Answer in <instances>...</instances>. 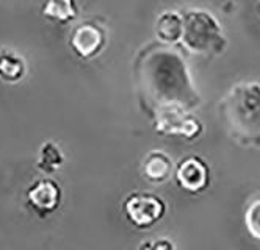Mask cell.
Masks as SVG:
<instances>
[{
    "mask_svg": "<svg viewBox=\"0 0 260 250\" xmlns=\"http://www.w3.org/2000/svg\"><path fill=\"white\" fill-rule=\"evenodd\" d=\"M176 180L182 189L196 194V192H201L209 186L210 167L201 157L190 155L177 164Z\"/></svg>",
    "mask_w": 260,
    "mask_h": 250,
    "instance_id": "cell-4",
    "label": "cell"
},
{
    "mask_svg": "<svg viewBox=\"0 0 260 250\" xmlns=\"http://www.w3.org/2000/svg\"><path fill=\"white\" fill-rule=\"evenodd\" d=\"M183 47L193 53L222 52L224 36L216 19L204 10H190L183 13Z\"/></svg>",
    "mask_w": 260,
    "mask_h": 250,
    "instance_id": "cell-2",
    "label": "cell"
},
{
    "mask_svg": "<svg viewBox=\"0 0 260 250\" xmlns=\"http://www.w3.org/2000/svg\"><path fill=\"white\" fill-rule=\"evenodd\" d=\"M155 33L165 43H177L183 34V16L177 11H165L155 22Z\"/></svg>",
    "mask_w": 260,
    "mask_h": 250,
    "instance_id": "cell-9",
    "label": "cell"
},
{
    "mask_svg": "<svg viewBox=\"0 0 260 250\" xmlns=\"http://www.w3.org/2000/svg\"><path fill=\"white\" fill-rule=\"evenodd\" d=\"M43 13L57 22H68L77 16V5L71 0H50L43 7Z\"/></svg>",
    "mask_w": 260,
    "mask_h": 250,
    "instance_id": "cell-11",
    "label": "cell"
},
{
    "mask_svg": "<svg viewBox=\"0 0 260 250\" xmlns=\"http://www.w3.org/2000/svg\"><path fill=\"white\" fill-rule=\"evenodd\" d=\"M138 250H176V245L168 238H160L157 241H144V242H141Z\"/></svg>",
    "mask_w": 260,
    "mask_h": 250,
    "instance_id": "cell-14",
    "label": "cell"
},
{
    "mask_svg": "<svg viewBox=\"0 0 260 250\" xmlns=\"http://www.w3.org/2000/svg\"><path fill=\"white\" fill-rule=\"evenodd\" d=\"M122 209L127 221L138 228L155 225L166 213V203L152 192H132L122 202Z\"/></svg>",
    "mask_w": 260,
    "mask_h": 250,
    "instance_id": "cell-3",
    "label": "cell"
},
{
    "mask_svg": "<svg viewBox=\"0 0 260 250\" xmlns=\"http://www.w3.org/2000/svg\"><path fill=\"white\" fill-rule=\"evenodd\" d=\"M63 163V155L60 149L55 146L53 142H47L43 146L41 149V161H40V167L46 172H52L55 169H58Z\"/></svg>",
    "mask_w": 260,
    "mask_h": 250,
    "instance_id": "cell-12",
    "label": "cell"
},
{
    "mask_svg": "<svg viewBox=\"0 0 260 250\" xmlns=\"http://www.w3.org/2000/svg\"><path fill=\"white\" fill-rule=\"evenodd\" d=\"M258 10H260V5H258Z\"/></svg>",
    "mask_w": 260,
    "mask_h": 250,
    "instance_id": "cell-15",
    "label": "cell"
},
{
    "mask_svg": "<svg viewBox=\"0 0 260 250\" xmlns=\"http://www.w3.org/2000/svg\"><path fill=\"white\" fill-rule=\"evenodd\" d=\"M232 136L245 146L260 147V83H238L219 103Z\"/></svg>",
    "mask_w": 260,
    "mask_h": 250,
    "instance_id": "cell-1",
    "label": "cell"
},
{
    "mask_svg": "<svg viewBox=\"0 0 260 250\" xmlns=\"http://www.w3.org/2000/svg\"><path fill=\"white\" fill-rule=\"evenodd\" d=\"M105 44V31L94 22H85L74 30L71 36V46L82 58H91Z\"/></svg>",
    "mask_w": 260,
    "mask_h": 250,
    "instance_id": "cell-7",
    "label": "cell"
},
{
    "mask_svg": "<svg viewBox=\"0 0 260 250\" xmlns=\"http://www.w3.org/2000/svg\"><path fill=\"white\" fill-rule=\"evenodd\" d=\"M143 170H144V175L147 180L161 183L170 178L171 172H173V161L165 152L152 150L147 153Z\"/></svg>",
    "mask_w": 260,
    "mask_h": 250,
    "instance_id": "cell-8",
    "label": "cell"
},
{
    "mask_svg": "<svg viewBox=\"0 0 260 250\" xmlns=\"http://www.w3.org/2000/svg\"><path fill=\"white\" fill-rule=\"evenodd\" d=\"M25 64L14 52L0 50V77L8 82H16L24 75Z\"/></svg>",
    "mask_w": 260,
    "mask_h": 250,
    "instance_id": "cell-10",
    "label": "cell"
},
{
    "mask_svg": "<svg viewBox=\"0 0 260 250\" xmlns=\"http://www.w3.org/2000/svg\"><path fill=\"white\" fill-rule=\"evenodd\" d=\"M155 128L166 134H180L185 138H194L202 131V124L190 113L182 110H170L154 114Z\"/></svg>",
    "mask_w": 260,
    "mask_h": 250,
    "instance_id": "cell-5",
    "label": "cell"
},
{
    "mask_svg": "<svg viewBox=\"0 0 260 250\" xmlns=\"http://www.w3.org/2000/svg\"><path fill=\"white\" fill-rule=\"evenodd\" d=\"M245 225L252 238L260 239V199H255L248 205L245 213Z\"/></svg>",
    "mask_w": 260,
    "mask_h": 250,
    "instance_id": "cell-13",
    "label": "cell"
},
{
    "mask_svg": "<svg viewBox=\"0 0 260 250\" xmlns=\"http://www.w3.org/2000/svg\"><path fill=\"white\" fill-rule=\"evenodd\" d=\"M28 205L41 216L50 215L58 208L61 200L60 185L52 178H41L35 182L27 192Z\"/></svg>",
    "mask_w": 260,
    "mask_h": 250,
    "instance_id": "cell-6",
    "label": "cell"
}]
</instances>
